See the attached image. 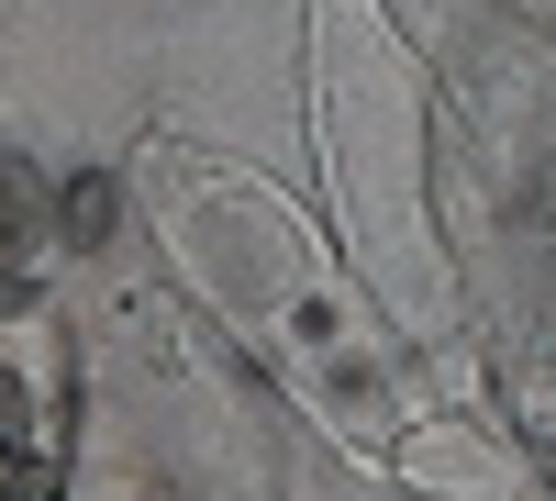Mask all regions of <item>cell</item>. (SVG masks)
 <instances>
[{
    "label": "cell",
    "instance_id": "6da1fadb",
    "mask_svg": "<svg viewBox=\"0 0 556 501\" xmlns=\"http://www.w3.org/2000/svg\"><path fill=\"white\" fill-rule=\"evenodd\" d=\"M56 324L23 290H0V501H56Z\"/></svg>",
    "mask_w": 556,
    "mask_h": 501
},
{
    "label": "cell",
    "instance_id": "7a4b0ae2",
    "mask_svg": "<svg viewBox=\"0 0 556 501\" xmlns=\"http://www.w3.org/2000/svg\"><path fill=\"white\" fill-rule=\"evenodd\" d=\"M112 212H123V201H112V178H101V167H78V178H67V246H78V256H101V246H112Z\"/></svg>",
    "mask_w": 556,
    "mask_h": 501
},
{
    "label": "cell",
    "instance_id": "3957f363",
    "mask_svg": "<svg viewBox=\"0 0 556 501\" xmlns=\"http://www.w3.org/2000/svg\"><path fill=\"white\" fill-rule=\"evenodd\" d=\"M23 212H34V167L0 156V246H23Z\"/></svg>",
    "mask_w": 556,
    "mask_h": 501
}]
</instances>
